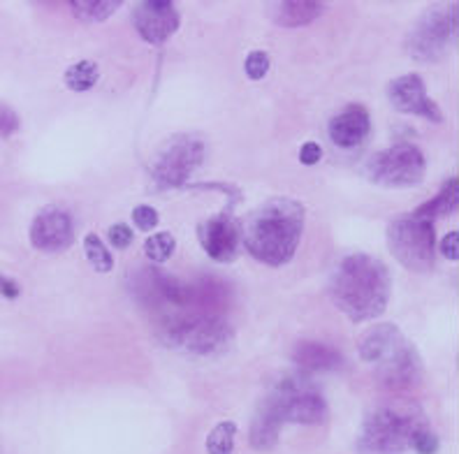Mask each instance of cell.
I'll return each mask as SVG.
<instances>
[{
  "label": "cell",
  "mask_w": 459,
  "mask_h": 454,
  "mask_svg": "<svg viewBox=\"0 0 459 454\" xmlns=\"http://www.w3.org/2000/svg\"><path fill=\"white\" fill-rule=\"evenodd\" d=\"M393 278L385 264L367 253H353L336 262L330 274V297L353 322H367L385 313Z\"/></svg>",
  "instance_id": "obj_1"
},
{
  "label": "cell",
  "mask_w": 459,
  "mask_h": 454,
  "mask_svg": "<svg viewBox=\"0 0 459 454\" xmlns=\"http://www.w3.org/2000/svg\"><path fill=\"white\" fill-rule=\"evenodd\" d=\"M118 7H121V3H117V0H73L70 3V10H73L74 17L79 21L89 23L105 21V19L112 17Z\"/></svg>",
  "instance_id": "obj_20"
},
{
  "label": "cell",
  "mask_w": 459,
  "mask_h": 454,
  "mask_svg": "<svg viewBox=\"0 0 459 454\" xmlns=\"http://www.w3.org/2000/svg\"><path fill=\"white\" fill-rule=\"evenodd\" d=\"M19 292H22V290H19V286H17V283H14V280L0 274V297L17 299Z\"/></svg>",
  "instance_id": "obj_32"
},
{
  "label": "cell",
  "mask_w": 459,
  "mask_h": 454,
  "mask_svg": "<svg viewBox=\"0 0 459 454\" xmlns=\"http://www.w3.org/2000/svg\"><path fill=\"white\" fill-rule=\"evenodd\" d=\"M197 236L209 258L216 262H232L239 251L241 232L239 223L230 211L216 213L212 218L202 220L197 227Z\"/></svg>",
  "instance_id": "obj_14"
},
{
  "label": "cell",
  "mask_w": 459,
  "mask_h": 454,
  "mask_svg": "<svg viewBox=\"0 0 459 454\" xmlns=\"http://www.w3.org/2000/svg\"><path fill=\"white\" fill-rule=\"evenodd\" d=\"M387 248L402 267L427 274L437 264V225L415 211L394 216L387 225Z\"/></svg>",
  "instance_id": "obj_6"
},
{
  "label": "cell",
  "mask_w": 459,
  "mask_h": 454,
  "mask_svg": "<svg viewBox=\"0 0 459 454\" xmlns=\"http://www.w3.org/2000/svg\"><path fill=\"white\" fill-rule=\"evenodd\" d=\"M455 35H457V5L431 7L409 35V54L418 61H437Z\"/></svg>",
  "instance_id": "obj_10"
},
{
  "label": "cell",
  "mask_w": 459,
  "mask_h": 454,
  "mask_svg": "<svg viewBox=\"0 0 459 454\" xmlns=\"http://www.w3.org/2000/svg\"><path fill=\"white\" fill-rule=\"evenodd\" d=\"M441 253L446 260H453L457 262L459 260V232L453 230L450 235H446V239L441 242Z\"/></svg>",
  "instance_id": "obj_31"
},
{
  "label": "cell",
  "mask_w": 459,
  "mask_h": 454,
  "mask_svg": "<svg viewBox=\"0 0 459 454\" xmlns=\"http://www.w3.org/2000/svg\"><path fill=\"white\" fill-rule=\"evenodd\" d=\"M413 450L418 454H437L438 452V438L434 436L429 429H425V432H420L418 433V438H415Z\"/></svg>",
  "instance_id": "obj_29"
},
{
  "label": "cell",
  "mask_w": 459,
  "mask_h": 454,
  "mask_svg": "<svg viewBox=\"0 0 459 454\" xmlns=\"http://www.w3.org/2000/svg\"><path fill=\"white\" fill-rule=\"evenodd\" d=\"M267 12L269 19L283 29H299L316 21L325 12V5L316 0H283V3H272Z\"/></svg>",
  "instance_id": "obj_16"
},
{
  "label": "cell",
  "mask_w": 459,
  "mask_h": 454,
  "mask_svg": "<svg viewBox=\"0 0 459 454\" xmlns=\"http://www.w3.org/2000/svg\"><path fill=\"white\" fill-rule=\"evenodd\" d=\"M158 220H160V216H158L156 209L149 207V204H142V207L133 209V223L137 230L152 232L158 225Z\"/></svg>",
  "instance_id": "obj_26"
},
{
  "label": "cell",
  "mask_w": 459,
  "mask_h": 454,
  "mask_svg": "<svg viewBox=\"0 0 459 454\" xmlns=\"http://www.w3.org/2000/svg\"><path fill=\"white\" fill-rule=\"evenodd\" d=\"M84 253H86V258H89L91 267H93L98 274L112 271L114 267L112 253H109V248L105 246V242H102L100 236L93 235V232H89V235L84 236Z\"/></svg>",
  "instance_id": "obj_23"
},
{
  "label": "cell",
  "mask_w": 459,
  "mask_h": 454,
  "mask_svg": "<svg viewBox=\"0 0 459 454\" xmlns=\"http://www.w3.org/2000/svg\"><path fill=\"white\" fill-rule=\"evenodd\" d=\"M269 65H272V61H269L267 51L255 49L251 51L247 56V61H244V73H247L248 79H255V81H258V79L267 77Z\"/></svg>",
  "instance_id": "obj_25"
},
{
  "label": "cell",
  "mask_w": 459,
  "mask_h": 454,
  "mask_svg": "<svg viewBox=\"0 0 459 454\" xmlns=\"http://www.w3.org/2000/svg\"><path fill=\"white\" fill-rule=\"evenodd\" d=\"M371 133V118L367 107L351 105L343 112L336 114L327 125V135H330L332 144L343 149V151H353Z\"/></svg>",
  "instance_id": "obj_15"
},
{
  "label": "cell",
  "mask_w": 459,
  "mask_h": 454,
  "mask_svg": "<svg viewBox=\"0 0 459 454\" xmlns=\"http://www.w3.org/2000/svg\"><path fill=\"white\" fill-rule=\"evenodd\" d=\"M133 26L149 45H163L179 30V10L169 0H142L133 5Z\"/></svg>",
  "instance_id": "obj_12"
},
{
  "label": "cell",
  "mask_w": 459,
  "mask_h": 454,
  "mask_svg": "<svg viewBox=\"0 0 459 454\" xmlns=\"http://www.w3.org/2000/svg\"><path fill=\"white\" fill-rule=\"evenodd\" d=\"M307 211L292 197H274L248 213L239 225L248 255L267 267H281L295 258Z\"/></svg>",
  "instance_id": "obj_2"
},
{
  "label": "cell",
  "mask_w": 459,
  "mask_h": 454,
  "mask_svg": "<svg viewBox=\"0 0 459 454\" xmlns=\"http://www.w3.org/2000/svg\"><path fill=\"white\" fill-rule=\"evenodd\" d=\"M19 130V116L10 105L0 102V135L12 137Z\"/></svg>",
  "instance_id": "obj_28"
},
{
  "label": "cell",
  "mask_w": 459,
  "mask_h": 454,
  "mask_svg": "<svg viewBox=\"0 0 459 454\" xmlns=\"http://www.w3.org/2000/svg\"><path fill=\"white\" fill-rule=\"evenodd\" d=\"M457 193H459L457 176H453V179L446 181V185H443L441 193H438L437 197L427 200L422 207L415 209V213L429 220L438 218V216H448V213L457 211Z\"/></svg>",
  "instance_id": "obj_19"
},
{
  "label": "cell",
  "mask_w": 459,
  "mask_h": 454,
  "mask_svg": "<svg viewBox=\"0 0 459 454\" xmlns=\"http://www.w3.org/2000/svg\"><path fill=\"white\" fill-rule=\"evenodd\" d=\"M29 239L33 248L42 253H61L73 246L74 242V220L70 211L63 207L49 204L30 223Z\"/></svg>",
  "instance_id": "obj_11"
},
{
  "label": "cell",
  "mask_w": 459,
  "mask_h": 454,
  "mask_svg": "<svg viewBox=\"0 0 459 454\" xmlns=\"http://www.w3.org/2000/svg\"><path fill=\"white\" fill-rule=\"evenodd\" d=\"M263 404L281 424H320L327 417L325 397L307 378H283L269 390Z\"/></svg>",
  "instance_id": "obj_7"
},
{
  "label": "cell",
  "mask_w": 459,
  "mask_h": 454,
  "mask_svg": "<svg viewBox=\"0 0 459 454\" xmlns=\"http://www.w3.org/2000/svg\"><path fill=\"white\" fill-rule=\"evenodd\" d=\"M107 239H109V244H112L117 251H126V248L133 244L134 235L126 223H117V225H112L109 230H107Z\"/></svg>",
  "instance_id": "obj_27"
},
{
  "label": "cell",
  "mask_w": 459,
  "mask_h": 454,
  "mask_svg": "<svg viewBox=\"0 0 459 454\" xmlns=\"http://www.w3.org/2000/svg\"><path fill=\"white\" fill-rule=\"evenodd\" d=\"M281 420L267 408L264 404H260L258 413L253 417V424H251V445L258 452H269V450L274 448L279 443V436H281Z\"/></svg>",
  "instance_id": "obj_18"
},
{
  "label": "cell",
  "mask_w": 459,
  "mask_h": 454,
  "mask_svg": "<svg viewBox=\"0 0 459 454\" xmlns=\"http://www.w3.org/2000/svg\"><path fill=\"white\" fill-rule=\"evenodd\" d=\"M359 357L376 371L385 387L403 390L422 381V359L402 330L390 322L367 331L359 341Z\"/></svg>",
  "instance_id": "obj_4"
},
{
  "label": "cell",
  "mask_w": 459,
  "mask_h": 454,
  "mask_svg": "<svg viewBox=\"0 0 459 454\" xmlns=\"http://www.w3.org/2000/svg\"><path fill=\"white\" fill-rule=\"evenodd\" d=\"M237 424L235 422H219L207 436V452L209 454H232L235 452Z\"/></svg>",
  "instance_id": "obj_22"
},
{
  "label": "cell",
  "mask_w": 459,
  "mask_h": 454,
  "mask_svg": "<svg viewBox=\"0 0 459 454\" xmlns=\"http://www.w3.org/2000/svg\"><path fill=\"white\" fill-rule=\"evenodd\" d=\"M100 79V68L93 61H79L70 65L65 73V86L74 93H84L98 84Z\"/></svg>",
  "instance_id": "obj_21"
},
{
  "label": "cell",
  "mask_w": 459,
  "mask_h": 454,
  "mask_svg": "<svg viewBox=\"0 0 459 454\" xmlns=\"http://www.w3.org/2000/svg\"><path fill=\"white\" fill-rule=\"evenodd\" d=\"M292 362L304 373H320V371H334L343 364L342 355L334 348L318 341H304L292 350Z\"/></svg>",
  "instance_id": "obj_17"
},
{
  "label": "cell",
  "mask_w": 459,
  "mask_h": 454,
  "mask_svg": "<svg viewBox=\"0 0 459 454\" xmlns=\"http://www.w3.org/2000/svg\"><path fill=\"white\" fill-rule=\"evenodd\" d=\"M204 144L197 137L177 135L160 146L153 160V179L160 188H179L200 167Z\"/></svg>",
  "instance_id": "obj_9"
},
{
  "label": "cell",
  "mask_w": 459,
  "mask_h": 454,
  "mask_svg": "<svg viewBox=\"0 0 459 454\" xmlns=\"http://www.w3.org/2000/svg\"><path fill=\"white\" fill-rule=\"evenodd\" d=\"M160 334L169 348L202 357L223 353L232 341V330L228 322L209 311H184L168 315Z\"/></svg>",
  "instance_id": "obj_5"
},
{
  "label": "cell",
  "mask_w": 459,
  "mask_h": 454,
  "mask_svg": "<svg viewBox=\"0 0 459 454\" xmlns=\"http://www.w3.org/2000/svg\"><path fill=\"white\" fill-rule=\"evenodd\" d=\"M429 429L422 408L413 401H387L367 413L359 429L362 454H403L413 450L418 433Z\"/></svg>",
  "instance_id": "obj_3"
},
{
  "label": "cell",
  "mask_w": 459,
  "mask_h": 454,
  "mask_svg": "<svg viewBox=\"0 0 459 454\" xmlns=\"http://www.w3.org/2000/svg\"><path fill=\"white\" fill-rule=\"evenodd\" d=\"M323 158V146L316 141H304L299 149V163L302 165H316Z\"/></svg>",
  "instance_id": "obj_30"
},
{
  "label": "cell",
  "mask_w": 459,
  "mask_h": 454,
  "mask_svg": "<svg viewBox=\"0 0 459 454\" xmlns=\"http://www.w3.org/2000/svg\"><path fill=\"white\" fill-rule=\"evenodd\" d=\"M427 160L415 144H393L367 165V175L383 188H415L425 179Z\"/></svg>",
  "instance_id": "obj_8"
},
{
  "label": "cell",
  "mask_w": 459,
  "mask_h": 454,
  "mask_svg": "<svg viewBox=\"0 0 459 454\" xmlns=\"http://www.w3.org/2000/svg\"><path fill=\"white\" fill-rule=\"evenodd\" d=\"M174 248H177V242H174V236L169 235V232H156V235L149 236L144 244L146 258L156 264L168 262V260L172 258Z\"/></svg>",
  "instance_id": "obj_24"
},
{
  "label": "cell",
  "mask_w": 459,
  "mask_h": 454,
  "mask_svg": "<svg viewBox=\"0 0 459 454\" xmlns=\"http://www.w3.org/2000/svg\"><path fill=\"white\" fill-rule=\"evenodd\" d=\"M387 98H390V105L402 114H411V116H422L431 124H441L443 114L438 109V105L427 96L425 81H422L420 74H403L390 81L387 86Z\"/></svg>",
  "instance_id": "obj_13"
}]
</instances>
